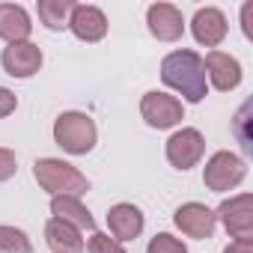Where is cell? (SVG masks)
I'll return each instance as SVG.
<instances>
[{
    "mask_svg": "<svg viewBox=\"0 0 253 253\" xmlns=\"http://www.w3.org/2000/svg\"><path fill=\"white\" fill-rule=\"evenodd\" d=\"M0 63H3L6 75H12V78H30L42 69V51L33 42H12L3 48Z\"/></svg>",
    "mask_w": 253,
    "mask_h": 253,
    "instance_id": "obj_8",
    "label": "cell"
},
{
    "mask_svg": "<svg viewBox=\"0 0 253 253\" xmlns=\"http://www.w3.org/2000/svg\"><path fill=\"white\" fill-rule=\"evenodd\" d=\"M161 81L167 86H173L176 92H182L185 101L197 104L206 98L209 86H206V69H203V57L194 51H173L164 57L161 63Z\"/></svg>",
    "mask_w": 253,
    "mask_h": 253,
    "instance_id": "obj_1",
    "label": "cell"
},
{
    "mask_svg": "<svg viewBox=\"0 0 253 253\" xmlns=\"http://www.w3.org/2000/svg\"><path fill=\"white\" fill-rule=\"evenodd\" d=\"M69 27L81 42H98L107 33V18L95 6H75L69 15Z\"/></svg>",
    "mask_w": 253,
    "mask_h": 253,
    "instance_id": "obj_14",
    "label": "cell"
},
{
    "mask_svg": "<svg viewBox=\"0 0 253 253\" xmlns=\"http://www.w3.org/2000/svg\"><path fill=\"white\" fill-rule=\"evenodd\" d=\"M0 253H30V238L15 226H0Z\"/></svg>",
    "mask_w": 253,
    "mask_h": 253,
    "instance_id": "obj_19",
    "label": "cell"
},
{
    "mask_svg": "<svg viewBox=\"0 0 253 253\" xmlns=\"http://www.w3.org/2000/svg\"><path fill=\"white\" fill-rule=\"evenodd\" d=\"M15 107H18V98H15V92H12V89H6V86H0V119H3V116H9Z\"/></svg>",
    "mask_w": 253,
    "mask_h": 253,
    "instance_id": "obj_23",
    "label": "cell"
},
{
    "mask_svg": "<svg viewBox=\"0 0 253 253\" xmlns=\"http://www.w3.org/2000/svg\"><path fill=\"white\" fill-rule=\"evenodd\" d=\"M18 170V161H15V152L12 149H0V182L12 179Z\"/></svg>",
    "mask_w": 253,
    "mask_h": 253,
    "instance_id": "obj_22",
    "label": "cell"
},
{
    "mask_svg": "<svg viewBox=\"0 0 253 253\" xmlns=\"http://www.w3.org/2000/svg\"><path fill=\"white\" fill-rule=\"evenodd\" d=\"M250 9H253V3L244 6V36H247V39H253V30H250Z\"/></svg>",
    "mask_w": 253,
    "mask_h": 253,
    "instance_id": "obj_25",
    "label": "cell"
},
{
    "mask_svg": "<svg viewBox=\"0 0 253 253\" xmlns=\"http://www.w3.org/2000/svg\"><path fill=\"white\" fill-rule=\"evenodd\" d=\"M223 253H253V241H232Z\"/></svg>",
    "mask_w": 253,
    "mask_h": 253,
    "instance_id": "obj_24",
    "label": "cell"
},
{
    "mask_svg": "<svg viewBox=\"0 0 253 253\" xmlns=\"http://www.w3.org/2000/svg\"><path fill=\"white\" fill-rule=\"evenodd\" d=\"M89 253H125L122 250V244L116 241V238H110V235H104V232H95L92 238H89Z\"/></svg>",
    "mask_w": 253,
    "mask_h": 253,
    "instance_id": "obj_21",
    "label": "cell"
},
{
    "mask_svg": "<svg viewBox=\"0 0 253 253\" xmlns=\"http://www.w3.org/2000/svg\"><path fill=\"white\" fill-rule=\"evenodd\" d=\"M214 217L223 220L226 232L235 241H253V197L250 194H238V197L226 200Z\"/></svg>",
    "mask_w": 253,
    "mask_h": 253,
    "instance_id": "obj_5",
    "label": "cell"
},
{
    "mask_svg": "<svg viewBox=\"0 0 253 253\" xmlns=\"http://www.w3.org/2000/svg\"><path fill=\"white\" fill-rule=\"evenodd\" d=\"M72 9H75L72 0H39V18H42V24L51 27V30L69 27Z\"/></svg>",
    "mask_w": 253,
    "mask_h": 253,
    "instance_id": "obj_18",
    "label": "cell"
},
{
    "mask_svg": "<svg viewBox=\"0 0 253 253\" xmlns=\"http://www.w3.org/2000/svg\"><path fill=\"white\" fill-rule=\"evenodd\" d=\"M107 226L116 241H134L143 232V211L131 203H119L107 211Z\"/></svg>",
    "mask_w": 253,
    "mask_h": 253,
    "instance_id": "obj_11",
    "label": "cell"
},
{
    "mask_svg": "<svg viewBox=\"0 0 253 253\" xmlns=\"http://www.w3.org/2000/svg\"><path fill=\"white\" fill-rule=\"evenodd\" d=\"M146 253H188V247L179 238H173L170 232H161V235H155L149 241V250Z\"/></svg>",
    "mask_w": 253,
    "mask_h": 253,
    "instance_id": "obj_20",
    "label": "cell"
},
{
    "mask_svg": "<svg viewBox=\"0 0 253 253\" xmlns=\"http://www.w3.org/2000/svg\"><path fill=\"white\" fill-rule=\"evenodd\" d=\"M45 241L54 253H84V238H81V229L51 217L48 226H45Z\"/></svg>",
    "mask_w": 253,
    "mask_h": 253,
    "instance_id": "obj_16",
    "label": "cell"
},
{
    "mask_svg": "<svg viewBox=\"0 0 253 253\" xmlns=\"http://www.w3.org/2000/svg\"><path fill=\"white\" fill-rule=\"evenodd\" d=\"M176 226L188 235V238H211L214 232V211L206 209L203 203H185L176 209Z\"/></svg>",
    "mask_w": 253,
    "mask_h": 253,
    "instance_id": "obj_10",
    "label": "cell"
},
{
    "mask_svg": "<svg viewBox=\"0 0 253 253\" xmlns=\"http://www.w3.org/2000/svg\"><path fill=\"white\" fill-rule=\"evenodd\" d=\"M206 152V140L197 128H182L167 140V161L176 170H191Z\"/></svg>",
    "mask_w": 253,
    "mask_h": 253,
    "instance_id": "obj_7",
    "label": "cell"
},
{
    "mask_svg": "<svg viewBox=\"0 0 253 253\" xmlns=\"http://www.w3.org/2000/svg\"><path fill=\"white\" fill-rule=\"evenodd\" d=\"M33 24H30V15L24 6H15V3H0V39H6L9 45L12 42H27Z\"/></svg>",
    "mask_w": 253,
    "mask_h": 253,
    "instance_id": "obj_15",
    "label": "cell"
},
{
    "mask_svg": "<svg viewBox=\"0 0 253 253\" xmlns=\"http://www.w3.org/2000/svg\"><path fill=\"white\" fill-rule=\"evenodd\" d=\"M51 214L75 229H92L95 226V217L86 211V206L75 197H54L51 200Z\"/></svg>",
    "mask_w": 253,
    "mask_h": 253,
    "instance_id": "obj_17",
    "label": "cell"
},
{
    "mask_svg": "<svg viewBox=\"0 0 253 253\" xmlns=\"http://www.w3.org/2000/svg\"><path fill=\"white\" fill-rule=\"evenodd\" d=\"M146 24H149V33L158 39V42H179L182 33H185V18L176 6L170 3H155L149 6L146 12Z\"/></svg>",
    "mask_w": 253,
    "mask_h": 253,
    "instance_id": "obj_9",
    "label": "cell"
},
{
    "mask_svg": "<svg viewBox=\"0 0 253 253\" xmlns=\"http://www.w3.org/2000/svg\"><path fill=\"white\" fill-rule=\"evenodd\" d=\"M54 140L69 155H86L95 146V122L86 113H78V110L60 113L57 122H54Z\"/></svg>",
    "mask_w": 253,
    "mask_h": 253,
    "instance_id": "obj_3",
    "label": "cell"
},
{
    "mask_svg": "<svg viewBox=\"0 0 253 253\" xmlns=\"http://www.w3.org/2000/svg\"><path fill=\"white\" fill-rule=\"evenodd\" d=\"M244 173H247V167H244V161L238 155H232V152H214L209 158L206 170H203V182H206L209 191L223 194V191H232L244 179Z\"/></svg>",
    "mask_w": 253,
    "mask_h": 253,
    "instance_id": "obj_4",
    "label": "cell"
},
{
    "mask_svg": "<svg viewBox=\"0 0 253 253\" xmlns=\"http://www.w3.org/2000/svg\"><path fill=\"white\" fill-rule=\"evenodd\" d=\"M140 113L143 119L152 125V128H173L176 122H182L185 110H182V101L167 95V92H146L143 101H140Z\"/></svg>",
    "mask_w": 253,
    "mask_h": 253,
    "instance_id": "obj_6",
    "label": "cell"
},
{
    "mask_svg": "<svg viewBox=\"0 0 253 253\" xmlns=\"http://www.w3.org/2000/svg\"><path fill=\"white\" fill-rule=\"evenodd\" d=\"M191 30H194V36H197L200 45L217 48V45L226 39V18H223L220 9L206 6V9H197V15H194V21H191Z\"/></svg>",
    "mask_w": 253,
    "mask_h": 253,
    "instance_id": "obj_12",
    "label": "cell"
},
{
    "mask_svg": "<svg viewBox=\"0 0 253 253\" xmlns=\"http://www.w3.org/2000/svg\"><path fill=\"white\" fill-rule=\"evenodd\" d=\"M33 176H36L39 188H45V191L54 194V197H75V200H81V197L89 191L86 176H84L81 170H75L72 164L57 161V158H42V161H36Z\"/></svg>",
    "mask_w": 253,
    "mask_h": 253,
    "instance_id": "obj_2",
    "label": "cell"
},
{
    "mask_svg": "<svg viewBox=\"0 0 253 253\" xmlns=\"http://www.w3.org/2000/svg\"><path fill=\"white\" fill-rule=\"evenodd\" d=\"M203 69L209 72L211 84L220 92H229V89H235L241 84V66H238V60L229 57V54H223V51H211L203 60Z\"/></svg>",
    "mask_w": 253,
    "mask_h": 253,
    "instance_id": "obj_13",
    "label": "cell"
}]
</instances>
